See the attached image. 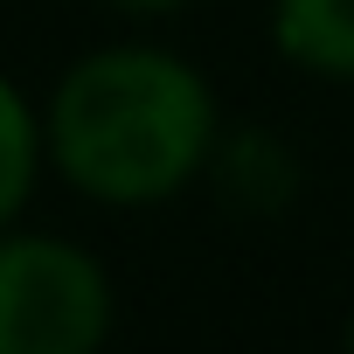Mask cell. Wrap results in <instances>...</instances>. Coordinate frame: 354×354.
Returning <instances> with one entry per match:
<instances>
[{"mask_svg": "<svg viewBox=\"0 0 354 354\" xmlns=\"http://www.w3.org/2000/svg\"><path fill=\"white\" fill-rule=\"evenodd\" d=\"M216 91L209 77L153 42H118L84 56L42 118V153L63 181L104 209L174 202L216 153Z\"/></svg>", "mask_w": 354, "mask_h": 354, "instance_id": "obj_1", "label": "cell"}, {"mask_svg": "<svg viewBox=\"0 0 354 354\" xmlns=\"http://www.w3.org/2000/svg\"><path fill=\"white\" fill-rule=\"evenodd\" d=\"M111 333V278L63 236L0 230V354H91Z\"/></svg>", "mask_w": 354, "mask_h": 354, "instance_id": "obj_2", "label": "cell"}, {"mask_svg": "<svg viewBox=\"0 0 354 354\" xmlns=\"http://www.w3.org/2000/svg\"><path fill=\"white\" fill-rule=\"evenodd\" d=\"M271 42L319 84H354V0H271Z\"/></svg>", "mask_w": 354, "mask_h": 354, "instance_id": "obj_3", "label": "cell"}, {"mask_svg": "<svg viewBox=\"0 0 354 354\" xmlns=\"http://www.w3.org/2000/svg\"><path fill=\"white\" fill-rule=\"evenodd\" d=\"M35 174H42V125H35V104L0 77V230L28 209Z\"/></svg>", "mask_w": 354, "mask_h": 354, "instance_id": "obj_4", "label": "cell"}, {"mask_svg": "<svg viewBox=\"0 0 354 354\" xmlns=\"http://www.w3.org/2000/svg\"><path fill=\"white\" fill-rule=\"evenodd\" d=\"M111 8H125V15H174V8H188V0H111Z\"/></svg>", "mask_w": 354, "mask_h": 354, "instance_id": "obj_5", "label": "cell"}, {"mask_svg": "<svg viewBox=\"0 0 354 354\" xmlns=\"http://www.w3.org/2000/svg\"><path fill=\"white\" fill-rule=\"evenodd\" d=\"M347 347H354V319H347Z\"/></svg>", "mask_w": 354, "mask_h": 354, "instance_id": "obj_6", "label": "cell"}]
</instances>
